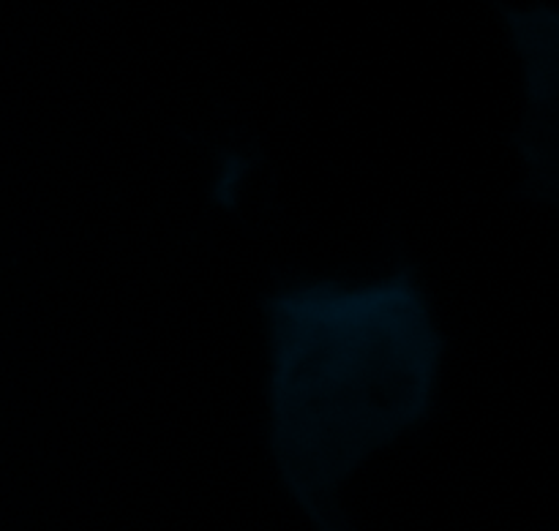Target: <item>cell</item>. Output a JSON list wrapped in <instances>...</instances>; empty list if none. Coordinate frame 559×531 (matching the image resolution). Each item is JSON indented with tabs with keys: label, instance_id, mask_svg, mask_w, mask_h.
<instances>
[{
	"label": "cell",
	"instance_id": "6da1fadb",
	"mask_svg": "<svg viewBox=\"0 0 559 531\" xmlns=\"http://www.w3.org/2000/svg\"><path fill=\"white\" fill-rule=\"evenodd\" d=\"M265 445L314 531H355L342 488L431 420L448 336L415 262L374 278L289 276L262 298Z\"/></svg>",
	"mask_w": 559,
	"mask_h": 531
},
{
	"label": "cell",
	"instance_id": "7a4b0ae2",
	"mask_svg": "<svg viewBox=\"0 0 559 531\" xmlns=\"http://www.w3.org/2000/svg\"><path fill=\"white\" fill-rule=\"evenodd\" d=\"M522 69L524 107L511 147L522 161V200L559 213V5H508L495 0Z\"/></svg>",
	"mask_w": 559,
	"mask_h": 531
}]
</instances>
